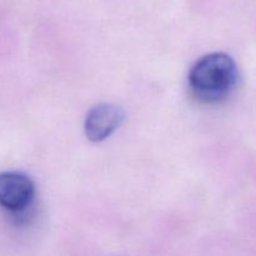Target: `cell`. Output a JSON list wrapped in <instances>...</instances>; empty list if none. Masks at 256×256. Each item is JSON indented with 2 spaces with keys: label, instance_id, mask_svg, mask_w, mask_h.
Masks as SVG:
<instances>
[{
  "label": "cell",
  "instance_id": "obj_1",
  "mask_svg": "<svg viewBox=\"0 0 256 256\" xmlns=\"http://www.w3.org/2000/svg\"><path fill=\"white\" fill-rule=\"evenodd\" d=\"M238 66L225 52H212L200 58L189 72L192 95L205 104H216L228 99L238 84Z\"/></svg>",
  "mask_w": 256,
  "mask_h": 256
},
{
  "label": "cell",
  "instance_id": "obj_2",
  "mask_svg": "<svg viewBox=\"0 0 256 256\" xmlns=\"http://www.w3.org/2000/svg\"><path fill=\"white\" fill-rule=\"evenodd\" d=\"M35 196V185L28 175L18 172L0 174V206L12 212L28 209Z\"/></svg>",
  "mask_w": 256,
  "mask_h": 256
},
{
  "label": "cell",
  "instance_id": "obj_3",
  "mask_svg": "<svg viewBox=\"0 0 256 256\" xmlns=\"http://www.w3.org/2000/svg\"><path fill=\"white\" fill-rule=\"evenodd\" d=\"M124 120L122 108L114 104H100L90 109L85 119V135L90 142H99L108 139Z\"/></svg>",
  "mask_w": 256,
  "mask_h": 256
}]
</instances>
